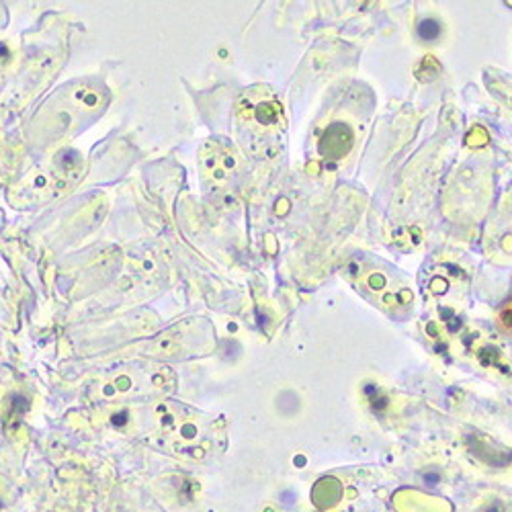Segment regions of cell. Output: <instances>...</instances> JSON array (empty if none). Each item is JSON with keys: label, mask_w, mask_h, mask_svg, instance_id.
<instances>
[{"label": "cell", "mask_w": 512, "mask_h": 512, "mask_svg": "<svg viewBox=\"0 0 512 512\" xmlns=\"http://www.w3.org/2000/svg\"><path fill=\"white\" fill-rule=\"evenodd\" d=\"M162 433L170 449L191 459H203L211 445H216L213 422L199 414L181 418L179 414H170L166 420H162Z\"/></svg>", "instance_id": "6da1fadb"}, {"label": "cell", "mask_w": 512, "mask_h": 512, "mask_svg": "<svg viewBox=\"0 0 512 512\" xmlns=\"http://www.w3.org/2000/svg\"><path fill=\"white\" fill-rule=\"evenodd\" d=\"M353 146V134L349 125L334 123L328 127V132L320 140V152L324 158L340 160Z\"/></svg>", "instance_id": "7a4b0ae2"}, {"label": "cell", "mask_w": 512, "mask_h": 512, "mask_svg": "<svg viewBox=\"0 0 512 512\" xmlns=\"http://www.w3.org/2000/svg\"><path fill=\"white\" fill-rule=\"evenodd\" d=\"M418 35L422 41H429V44H433V41H439L441 35H443V27L437 19H424L420 25H418Z\"/></svg>", "instance_id": "3957f363"}]
</instances>
